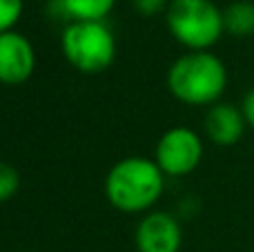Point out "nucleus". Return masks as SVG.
Segmentation results:
<instances>
[{"instance_id":"obj_1","label":"nucleus","mask_w":254,"mask_h":252,"mask_svg":"<svg viewBox=\"0 0 254 252\" xmlns=\"http://www.w3.org/2000/svg\"><path fill=\"white\" fill-rule=\"evenodd\" d=\"M228 87L223 61L210 52H190L167 71V89L185 105L212 107Z\"/></svg>"},{"instance_id":"obj_2","label":"nucleus","mask_w":254,"mask_h":252,"mask_svg":"<svg viewBox=\"0 0 254 252\" xmlns=\"http://www.w3.org/2000/svg\"><path fill=\"white\" fill-rule=\"evenodd\" d=\"M165 174L156 161L145 156H129L110 170L105 181V192L110 203L127 214L149 210L163 194Z\"/></svg>"},{"instance_id":"obj_3","label":"nucleus","mask_w":254,"mask_h":252,"mask_svg":"<svg viewBox=\"0 0 254 252\" xmlns=\"http://www.w3.org/2000/svg\"><path fill=\"white\" fill-rule=\"evenodd\" d=\"M165 20L170 34L190 52H210L225 34L223 11L212 0H172Z\"/></svg>"},{"instance_id":"obj_4","label":"nucleus","mask_w":254,"mask_h":252,"mask_svg":"<svg viewBox=\"0 0 254 252\" xmlns=\"http://www.w3.org/2000/svg\"><path fill=\"white\" fill-rule=\"evenodd\" d=\"M61 49L83 74H101L114 63L116 38L103 20H71L63 29Z\"/></svg>"},{"instance_id":"obj_5","label":"nucleus","mask_w":254,"mask_h":252,"mask_svg":"<svg viewBox=\"0 0 254 252\" xmlns=\"http://www.w3.org/2000/svg\"><path fill=\"white\" fill-rule=\"evenodd\" d=\"M203 159V141L190 127H172L156 143V165L167 177H185L194 172Z\"/></svg>"},{"instance_id":"obj_6","label":"nucleus","mask_w":254,"mask_h":252,"mask_svg":"<svg viewBox=\"0 0 254 252\" xmlns=\"http://www.w3.org/2000/svg\"><path fill=\"white\" fill-rule=\"evenodd\" d=\"M36 52L29 38L18 31L0 34V83L20 85L34 74Z\"/></svg>"},{"instance_id":"obj_7","label":"nucleus","mask_w":254,"mask_h":252,"mask_svg":"<svg viewBox=\"0 0 254 252\" xmlns=\"http://www.w3.org/2000/svg\"><path fill=\"white\" fill-rule=\"evenodd\" d=\"M138 252H179L181 226L170 212H149L136 228Z\"/></svg>"},{"instance_id":"obj_8","label":"nucleus","mask_w":254,"mask_h":252,"mask_svg":"<svg viewBox=\"0 0 254 252\" xmlns=\"http://www.w3.org/2000/svg\"><path fill=\"white\" fill-rule=\"evenodd\" d=\"M246 116L232 103H214L205 114V134L214 145L230 147L241 141L246 132Z\"/></svg>"},{"instance_id":"obj_9","label":"nucleus","mask_w":254,"mask_h":252,"mask_svg":"<svg viewBox=\"0 0 254 252\" xmlns=\"http://www.w3.org/2000/svg\"><path fill=\"white\" fill-rule=\"evenodd\" d=\"M225 31L234 38H248L254 36V2L250 0H237L223 9Z\"/></svg>"},{"instance_id":"obj_10","label":"nucleus","mask_w":254,"mask_h":252,"mask_svg":"<svg viewBox=\"0 0 254 252\" xmlns=\"http://www.w3.org/2000/svg\"><path fill=\"white\" fill-rule=\"evenodd\" d=\"M61 4L71 20H103L116 0H61Z\"/></svg>"},{"instance_id":"obj_11","label":"nucleus","mask_w":254,"mask_h":252,"mask_svg":"<svg viewBox=\"0 0 254 252\" xmlns=\"http://www.w3.org/2000/svg\"><path fill=\"white\" fill-rule=\"evenodd\" d=\"M18 186H20L18 170L13 165L4 163V161H0V203L11 199L18 192Z\"/></svg>"},{"instance_id":"obj_12","label":"nucleus","mask_w":254,"mask_h":252,"mask_svg":"<svg viewBox=\"0 0 254 252\" xmlns=\"http://www.w3.org/2000/svg\"><path fill=\"white\" fill-rule=\"evenodd\" d=\"M22 16V0H0V34L11 31Z\"/></svg>"},{"instance_id":"obj_13","label":"nucleus","mask_w":254,"mask_h":252,"mask_svg":"<svg viewBox=\"0 0 254 252\" xmlns=\"http://www.w3.org/2000/svg\"><path fill=\"white\" fill-rule=\"evenodd\" d=\"M131 4H134V9L138 13H143V16H154V13L163 11V9H167V0H131Z\"/></svg>"},{"instance_id":"obj_14","label":"nucleus","mask_w":254,"mask_h":252,"mask_svg":"<svg viewBox=\"0 0 254 252\" xmlns=\"http://www.w3.org/2000/svg\"><path fill=\"white\" fill-rule=\"evenodd\" d=\"M241 112H243V116H246V123L250 125V127H254V87L246 94V98H243Z\"/></svg>"}]
</instances>
